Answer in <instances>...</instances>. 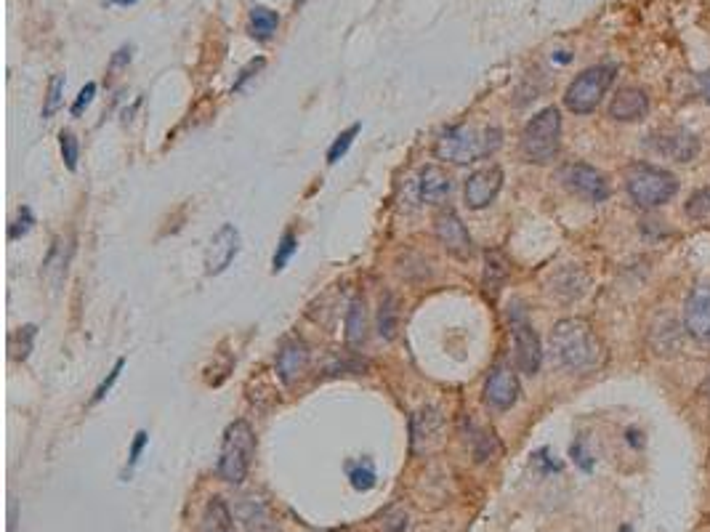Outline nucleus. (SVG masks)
Returning <instances> with one entry per match:
<instances>
[{"label":"nucleus","mask_w":710,"mask_h":532,"mask_svg":"<svg viewBox=\"0 0 710 532\" xmlns=\"http://www.w3.org/2000/svg\"><path fill=\"white\" fill-rule=\"evenodd\" d=\"M240 517L248 532H277L272 511L266 509L258 498H245L240 506Z\"/></svg>","instance_id":"obj_21"},{"label":"nucleus","mask_w":710,"mask_h":532,"mask_svg":"<svg viewBox=\"0 0 710 532\" xmlns=\"http://www.w3.org/2000/svg\"><path fill=\"white\" fill-rule=\"evenodd\" d=\"M700 88H703V96L710 102V70L705 72L703 78H700Z\"/></svg>","instance_id":"obj_39"},{"label":"nucleus","mask_w":710,"mask_h":532,"mask_svg":"<svg viewBox=\"0 0 710 532\" xmlns=\"http://www.w3.org/2000/svg\"><path fill=\"white\" fill-rule=\"evenodd\" d=\"M349 479H352L354 490H362V493H367V490H373V487H375L373 463H370V461L352 463V466H349Z\"/></svg>","instance_id":"obj_29"},{"label":"nucleus","mask_w":710,"mask_h":532,"mask_svg":"<svg viewBox=\"0 0 710 532\" xmlns=\"http://www.w3.org/2000/svg\"><path fill=\"white\" fill-rule=\"evenodd\" d=\"M149 442V434L144 429L136 431V437H133V445H131V453H128V466H136L141 458V453H144V447H147Z\"/></svg>","instance_id":"obj_36"},{"label":"nucleus","mask_w":710,"mask_h":532,"mask_svg":"<svg viewBox=\"0 0 710 532\" xmlns=\"http://www.w3.org/2000/svg\"><path fill=\"white\" fill-rule=\"evenodd\" d=\"M500 147H503V131L498 126H453L437 139L434 155L447 163L469 165L495 155Z\"/></svg>","instance_id":"obj_2"},{"label":"nucleus","mask_w":710,"mask_h":532,"mask_svg":"<svg viewBox=\"0 0 710 532\" xmlns=\"http://www.w3.org/2000/svg\"><path fill=\"white\" fill-rule=\"evenodd\" d=\"M519 149L524 160L532 165H548L556 160L562 149V112L556 107H546L530 118L519 139Z\"/></svg>","instance_id":"obj_4"},{"label":"nucleus","mask_w":710,"mask_h":532,"mask_svg":"<svg viewBox=\"0 0 710 532\" xmlns=\"http://www.w3.org/2000/svg\"><path fill=\"white\" fill-rule=\"evenodd\" d=\"M203 532H237L235 514L224 498L213 495L203 509Z\"/></svg>","instance_id":"obj_20"},{"label":"nucleus","mask_w":710,"mask_h":532,"mask_svg":"<svg viewBox=\"0 0 710 532\" xmlns=\"http://www.w3.org/2000/svg\"><path fill=\"white\" fill-rule=\"evenodd\" d=\"M35 333H38L35 325H24V328L14 330V333L8 336V354H11V360H27V357H30Z\"/></svg>","instance_id":"obj_24"},{"label":"nucleus","mask_w":710,"mask_h":532,"mask_svg":"<svg viewBox=\"0 0 710 532\" xmlns=\"http://www.w3.org/2000/svg\"><path fill=\"white\" fill-rule=\"evenodd\" d=\"M256 453V431L248 421H232L224 431L219 455V477L227 485H242Z\"/></svg>","instance_id":"obj_5"},{"label":"nucleus","mask_w":710,"mask_h":532,"mask_svg":"<svg viewBox=\"0 0 710 532\" xmlns=\"http://www.w3.org/2000/svg\"><path fill=\"white\" fill-rule=\"evenodd\" d=\"M684 330L697 344L710 346V282H697L684 304Z\"/></svg>","instance_id":"obj_11"},{"label":"nucleus","mask_w":710,"mask_h":532,"mask_svg":"<svg viewBox=\"0 0 710 532\" xmlns=\"http://www.w3.org/2000/svg\"><path fill=\"white\" fill-rule=\"evenodd\" d=\"M309 362H312L309 346L301 338H288V341H282L280 352H277V376L285 386L298 384L306 376Z\"/></svg>","instance_id":"obj_15"},{"label":"nucleus","mask_w":710,"mask_h":532,"mask_svg":"<svg viewBox=\"0 0 710 532\" xmlns=\"http://www.w3.org/2000/svg\"><path fill=\"white\" fill-rule=\"evenodd\" d=\"M434 235H437L439 245L458 261L474 259V240H471L469 229H466V224H463L461 216H458L453 208H445V211L437 213V219H434Z\"/></svg>","instance_id":"obj_8"},{"label":"nucleus","mask_w":710,"mask_h":532,"mask_svg":"<svg viewBox=\"0 0 710 532\" xmlns=\"http://www.w3.org/2000/svg\"><path fill=\"white\" fill-rule=\"evenodd\" d=\"M559 179H562V184L570 189L572 195L586 200V203H604L609 192H612L607 176L588 163H567L559 171Z\"/></svg>","instance_id":"obj_7"},{"label":"nucleus","mask_w":710,"mask_h":532,"mask_svg":"<svg viewBox=\"0 0 710 532\" xmlns=\"http://www.w3.org/2000/svg\"><path fill=\"white\" fill-rule=\"evenodd\" d=\"M59 147H62V157H64V163H67V168H70V171H75V168H78V157H80V147H78V139H75V133L62 131V136H59Z\"/></svg>","instance_id":"obj_32"},{"label":"nucleus","mask_w":710,"mask_h":532,"mask_svg":"<svg viewBox=\"0 0 710 532\" xmlns=\"http://www.w3.org/2000/svg\"><path fill=\"white\" fill-rule=\"evenodd\" d=\"M514 360L519 373H524V376H535L543 365V349H540L538 333L522 317L514 320Z\"/></svg>","instance_id":"obj_13"},{"label":"nucleus","mask_w":710,"mask_h":532,"mask_svg":"<svg viewBox=\"0 0 710 532\" xmlns=\"http://www.w3.org/2000/svg\"><path fill=\"white\" fill-rule=\"evenodd\" d=\"M96 96V83H86V88L80 91L78 99H75V104H72V115L78 118V115H83V110H86L88 104L94 102Z\"/></svg>","instance_id":"obj_34"},{"label":"nucleus","mask_w":710,"mask_h":532,"mask_svg":"<svg viewBox=\"0 0 710 532\" xmlns=\"http://www.w3.org/2000/svg\"><path fill=\"white\" fill-rule=\"evenodd\" d=\"M110 6H133V3H139V0H107Z\"/></svg>","instance_id":"obj_40"},{"label":"nucleus","mask_w":710,"mask_h":532,"mask_svg":"<svg viewBox=\"0 0 710 532\" xmlns=\"http://www.w3.org/2000/svg\"><path fill=\"white\" fill-rule=\"evenodd\" d=\"M609 118L617 120V123H639V120L647 118L649 112V96L644 88L628 86L620 88L612 102H609Z\"/></svg>","instance_id":"obj_17"},{"label":"nucleus","mask_w":710,"mask_h":532,"mask_svg":"<svg viewBox=\"0 0 710 532\" xmlns=\"http://www.w3.org/2000/svg\"><path fill=\"white\" fill-rule=\"evenodd\" d=\"M264 64H266V62H264V56H258V59H253V62H250L248 67H245V70L240 72V78L235 80V88H242V83H245V80H248V78H253V72L261 70Z\"/></svg>","instance_id":"obj_37"},{"label":"nucleus","mask_w":710,"mask_h":532,"mask_svg":"<svg viewBox=\"0 0 710 532\" xmlns=\"http://www.w3.org/2000/svg\"><path fill=\"white\" fill-rule=\"evenodd\" d=\"M617 67L615 64H596V67H588L572 80L567 91H564V104L567 110L575 112V115H591L596 107L601 104V99L607 96L609 86L615 83Z\"/></svg>","instance_id":"obj_6"},{"label":"nucleus","mask_w":710,"mask_h":532,"mask_svg":"<svg viewBox=\"0 0 710 532\" xmlns=\"http://www.w3.org/2000/svg\"><path fill=\"white\" fill-rule=\"evenodd\" d=\"M445 442V418L437 407H426L410 421V447L415 455H429Z\"/></svg>","instance_id":"obj_10"},{"label":"nucleus","mask_w":710,"mask_h":532,"mask_svg":"<svg viewBox=\"0 0 710 532\" xmlns=\"http://www.w3.org/2000/svg\"><path fill=\"white\" fill-rule=\"evenodd\" d=\"M240 253V232H237L235 224H224V227L213 235L208 251H205V272L211 274H221L227 272L229 264L237 259Z\"/></svg>","instance_id":"obj_14"},{"label":"nucleus","mask_w":710,"mask_h":532,"mask_svg":"<svg viewBox=\"0 0 710 532\" xmlns=\"http://www.w3.org/2000/svg\"><path fill=\"white\" fill-rule=\"evenodd\" d=\"M19 213H22V219L14 221V224H11V229H8V237H11V240H19V237L27 235V232H30V227H32L30 208H22Z\"/></svg>","instance_id":"obj_35"},{"label":"nucleus","mask_w":710,"mask_h":532,"mask_svg":"<svg viewBox=\"0 0 710 532\" xmlns=\"http://www.w3.org/2000/svg\"><path fill=\"white\" fill-rule=\"evenodd\" d=\"M500 453V445L498 439H495V434L492 431H476V439H474V455L476 461H490V458H495V455Z\"/></svg>","instance_id":"obj_30"},{"label":"nucleus","mask_w":710,"mask_h":532,"mask_svg":"<svg viewBox=\"0 0 710 532\" xmlns=\"http://www.w3.org/2000/svg\"><path fill=\"white\" fill-rule=\"evenodd\" d=\"M277 27H280V14H277V11L266 6L250 8V35H253V38L266 43V40L277 32Z\"/></svg>","instance_id":"obj_23"},{"label":"nucleus","mask_w":710,"mask_h":532,"mask_svg":"<svg viewBox=\"0 0 710 532\" xmlns=\"http://www.w3.org/2000/svg\"><path fill=\"white\" fill-rule=\"evenodd\" d=\"M296 251H298L296 235H293V232H285V235H282V240H280V245H277V253H274V259H272V272L274 274L282 272V269L288 266L290 256H293Z\"/></svg>","instance_id":"obj_31"},{"label":"nucleus","mask_w":710,"mask_h":532,"mask_svg":"<svg viewBox=\"0 0 710 532\" xmlns=\"http://www.w3.org/2000/svg\"><path fill=\"white\" fill-rule=\"evenodd\" d=\"M684 213L695 221H710V187L697 189L684 205Z\"/></svg>","instance_id":"obj_27"},{"label":"nucleus","mask_w":710,"mask_h":532,"mask_svg":"<svg viewBox=\"0 0 710 532\" xmlns=\"http://www.w3.org/2000/svg\"><path fill=\"white\" fill-rule=\"evenodd\" d=\"M508 274H511V264H508L506 253L503 251H487L484 253V274H482V288L490 298H495L500 293V288L506 285Z\"/></svg>","instance_id":"obj_19"},{"label":"nucleus","mask_w":710,"mask_h":532,"mask_svg":"<svg viewBox=\"0 0 710 532\" xmlns=\"http://www.w3.org/2000/svg\"><path fill=\"white\" fill-rule=\"evenodd\" d=\"M367 338V309H365V298L357 296L349 304V312H346V344L357 349V346L365 344Z\"/></svg>","instance_id":"obj_22"},{"label":"nucleus","mask_w":710,"mask_h":532,"mask_svg":"<svg viewBox=\"0 0 710 532\" xmlns=\"http://www.w3.org/2000/svg\"><path fill=\"white\" fill-rule=\"evenodd\" d=\"M503 168L500 165H484V168H476L466 179V189H463V197H466V205L471 211H482L487 205L495 203V197L500 195L503 189Z\"/></svg>","instance_id":"obj_12"},{"label":"nucleus","mask_w":710,"mask_h":532,"mask_svg":"<svg viewBox=\"0 0 710 532\" xmlns=\"http://www.w3.org/2000/svg\"><path fill=\"white\" fill-rule=\"evenodd\" d=\"M64 86H67L64 75H54V78H51L46 91V102H43V120H51L56 112H59V107H62L64 102Z\"/></svg>","instance_id":"obj_26"},{"label":"nucleus","mask_w":710,"mask_h":532,"mask_svg":"<svg viewBox=\"0 0 710 532\" xmlns=\"http://www.w3.org/2000/svg\"><path fill=\"white\" fill-rule=\"evenodd\" d=\"M123 368H125V360H118L115 362V368L110 370V376L104 378L102 384H99V389L94 392V399H91V405H96V402H102L104 397H107V392H110L112 386H115V381L120 378V373H123Z\"/></svg>","instance_id":"obj_33"},{"label":"nucleus","mask_w":710,"mask_h":532,"mask_svg":"<svg viewBox=\"0 0 710 532\" xmlns=\"http://www.w3.org/2000/svg\"><path fill=\"white\" fill-rule=\"evenodd\" d=\"M551 352L556 362L572 373H591L604 362V344L583 317L556 322L551 330Z\"/></svg>","instance_id":"obj_1"},{"label":"nucleus","mask_w":710,"mask_h":532,"mask_svg":"<svg viewBox=\"0 0 710 532\" xmlns=\"http://www.w3.org/2000/svg\"><path fill=\"white\" fill-rule=\"evenodd\" d=\"M359 131H362V126H359V123H354V126L346 128L344 133H338L336 141H333V147L328 149V163L330 165H336L338 160H341V157H344L346 152H349V147L354 144V139H357Z\"/></svg>","instance_id":"obj_28"},{"label":"nucleus","mask_w":710,"mask_h":532,"mask_svg":"<svg viewBox=\"0 0 710 532\" xmlns=\"http://www.w3.org/2000/svg\"><path fill=\"white\" fill-rule=\"evenodd\" d=\"M625 189L639 208H660L679 195V179L652 163H633L625 171Z\"/></svg>","instance_id":"obj_3"},{"label":"nucleus","mask_w":710,"mask_h":532,"mask_svg":"<svg viewBox=\"0 0 710 532\" xmlns=\"http://www.w3.org/2000/svg\"><path fill=\"white\" fill-rule=\"evenodd\" d=\"M397 325H399L397 298L389 293V296L381 301V309H378V333H381V338L391 341L394 333H397Z\"/></svg>","instance_id":"obj_25"},{"label":"nucleus","mask_w":710,"mask_h":532,"mask_svg":"<svg viewBox=\"0 0 710 532\" xmlns=\"http://www.w3.org/2000/svg\"><path fill=\"white\" fill-rule=\"evenodd\" d=\"M453 192V176L442 165H426L418 176V195L426 205H442Z\"/></svg>","instance_id":"obj_18"},{"label":"nucleus","mask_w":710,"mask_h":532,"mask_svg":"<svg viewBox=\"0 0 710 532\" xmlns=\"http://www.w3.org/2000/svg\"><path fill=\"white\" fill-rule=\"evenodd\" d=\"M131 62V48H120L118 56L112 59V67H123V64Z\"/></svg>","instance_id":"obj_38"},{"label":"nucleus","mask_w":710,"mask_h":532,"mask_svg":"<svg viewBox=\"0 0 710 532\" xmlns=\"http://www.w3.org/2000/svg\"><path fill=\"white\" fill-rule=\"evenodd\" d=\"M700 394H703L705 399H710V376L705 378V384H703V389H700Z\"/></svg>","instance_id":"obj_41"},{"label":"nucleus","mask_w":710,"mask_h":532,"mask_svg":"<svg viewBox=\"0 0 710 532\" xmlns=\"http://www.w3.org/2000/svg\"><path fill=\"white\" fill-rule=\"evenodd\" d=\"M649 144L657 155L668 157L673 163H692L700 155V139L681 126H665L649 136Z\"/></svg>","instance_id":"obj_9"},{"label":"nucleus","mask_w":710,"mask_h":532,"mask_svg":"<svg viewBox=\"0 0 710 532\" xmlns=\"http://www.w3.org/2000/svg\"><path fill=\"white\" fill-rule=\"evenodd\" d=\"M519 394H522L519 376L511 368H503V365L492 370L487 384H484V399L495 410H511L519 402Z\"/></svg>","instance_id":"obj_16"}]
</instances>
